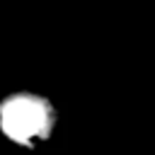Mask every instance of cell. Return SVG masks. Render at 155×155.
I'll return each instance as SVG.
<instances>
[{"label": "cell", "instance_id": "6da1fadb", "mask_svg": "<svg viewBox=\"0 0 155 155\" xmlns=\"http://www.w3.org/2000/svg\"><path fill=\"white\" fill-rule=\"evenodd\" d=\"M58 124L53 102L39 92L19 90L0 99V133L19 148H36L46 143Z\"/></svg>", "mask_w": 155, "mask_h": 155}]
</instances>
